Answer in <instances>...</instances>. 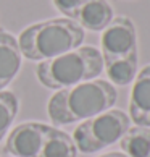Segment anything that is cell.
<instances>
[{"label":"cell","instance_id":"9c48e42d","mask_svg":"<svg viewBox=\"0 0 150 157\" xmlns=\"http://www.w3.org/2000/svg\"><path fill=\"white\" fill-rule=\"evenodd\" d=\"M115 18L113 8L107 0H87L78 10L73 21H76L82 29L103 31Z\"/></svg>","mask_w":150,"mask_h":157},{"label":"cell","instance_id":"ba28073f","mask_svg":"<svg viewBox=\"0 0 150 157\" xmlns=\"http://www.w3.org/2000/svg\"><path fill=\"white\" fill-rule=\"evenodd\" d=\"M21 57L18 39L8 31L0 29V91H3L18 75Z\"/></svg>","mask_w":150,"mask_h":157},{"label":"cell","instance_id":"5bb4252c","mask_svg":"<svg viewBox=\"0 0 150 157\" xmlns=\"http://www.w3.org/2000/svg\"><path fill=\"white\" fill-rule=\"evenodd\" d=\"M86 2H87V0H52L53 7L70 20H74L78 10L82 7Z\"/></svg>","mask_w":150,"mask_h":157},{"label":"cell","instance_id":"4fadbf2b","mask_svg":"<svg viewBox=\"0 0 150 157\" xmlns=\"http://www.w3.org/2000/svg\"><path fill=\"white\" fill-rule=\"evenodd\" d=\"M18 113V97L11 91H0V141Z\"/></svg>","mask_w":150,"mask_h":157},{"label":"cell","instance_id":"277c9868","mask_svg":"<svg viewBox=\"0 0 150 157\" xmlns=\"http://www.w3.org/2000/svg\"><path fill=\"white\" fill-rule=\"evenodd\" d=\"M129 128L128 113L119 109H110L79 123L73 131V141L82 154H94L119 143Z\"/></svg>","mask_w":150,"mask_h":157},{"label":"cell","instance_id":"5b68a950","mask_svg":"<svg viewBox=\"0 0 150 157\" xmlns=\"http://www.w3.org/2000/svg\"><path fill=\"white\" fill-rule=\"evenodd\" d=\"M100 45L103 65L113 60L139 54V50H137V33L132 20L123 15L115 16L110 25L102 31Z\"/></svg>","mask_w":150,"mask_h":157},{"label":"cell","instance_id":"3957f363","mask_svg":"<svg viewBox=\"0 0 150 157\" xmlns=\"http://www.w3.org/2000/svg\"><path fill=\"white\" fill-rule=\"evenodd\" d=\"M102 71V54L92 45H82L58 57L44 60L36 68L37 79L49 89H65L97 79Z\"/></svg>","mask_w":150,"mask_h":157},{"label":"cell","instance_id":"6da1fadb","mask_svg":"<svg viewBox=\"0 0 150 157\" xmlns=\"http://www.w3.org/2000/svg\"><path fill=\"white\" fill-rule=\"evenodd\" d=\"M116 99L118 92L110 81L92 79L58 89L50 97L47 113L53 125H70L110 110Z\"/></svg>","mask_w":150,"mask_h":157},{"label":"cell","instance_id":"7c38bea8","mask_svg":"<svg viewBox=\"0 0 150 157\" xmlns=\"http://www.w3.org/2000/svg\"><path fill=\"white\" fill-rule=\"evenodd\" d=\"M119 146L128 157H150V128L131 126L119 139Z\"/></svg>","mask_w":150,"mask_h":157},{"label":"cell","instance_id":"9a60e30c","mask_svg":"<svg viewBox=\"0 0 150 157\" xmlns=\"http://www.w3.org/2000/svg\"><path fill=\"white\" fill-rule=\"evenodd\" d=\"M99 157H128L126 154L123 152H118V151H112V152H107V154H102Z\"/></svg>","mask_w":150,"mask_h":157},{"label":"cell","instance_id":"7a4b0ae2","mask_svg":"<svg viewBox=\"0 0 150 157\" xmlns=\"http://www.w3.org/2000/svg\"><path fill=\"white\" fill-rule=\"evenodd\" d=\"M84 29L70 18L40 21L23 29L18 37L21 55L27 60L44 62L81 47Z\"/></svg>","mask_w":150,"mask_h":157},{"label":"cell","instance_id":"52a82bcc","mask_svg":"<svg viewBox=\"0 0 150 157\" xmlns=\"http://www.w3.org/2000/svg\"><path fill=\"white\" fill-rule=\"evenodd\" d=\"M128 117L134 126L150 128V63L142 67L132 81Z\"/></svg>","mask_w":150,"mask_h":157},{"label":"cell","instance_id":"8992f818","mask_svg":"<svg viewBox=\"0 0 150 157\" xmlns=\"http://www.w3.org/2000/svg\"><path fill=\"white\" fill-rule=\"evenodd\" d=\"M47 131L49 125L39 121L21 123L8 135L5 151L13 157H39Z\"/></svg>","mask_w":150,"mask_h":157},{"label":"cell","instance_id":"8fae6325","mask_svg":"<svg viewBox=\"0 0 150 157\" xmlns=\"http://www.w3.org/2000/svg\"><path fill=\"white\" fill-rule=\"evenodd\" d=\"M103 70L107 71V76L113 86H128L134 81L139 71V54L113 60L103 65Z\"/></svg>","mask_w":150,"mask_h":157},{"label":"cell","instance_id":"30bf717a","mask_svg":"<svg viewBox=\"0 0 150 157\" xmlns=\"http://www.w3.org/2000/svg\"><path fill=\"white\" fill-rule=\"evenodd\" d=\"M78 149L73 138L58 128L49 126L39 157H76Z\"/></svg>","mask_w":150,"mask_h":157}]
</instances>
